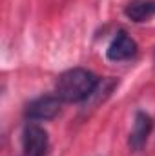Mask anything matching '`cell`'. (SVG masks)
I'll use <instances>...</instances> for the list:
<instances>
[{
  "mask_svg": "<svg viewBox=\"0 0 155 156\" xmlns=\"http://www.w3.org/2000/svg\"><path fill=\"white\" fill-rule=\"evenodd\" d=\"M99 87V76L84 67H73L57 78L55 94L62 104H80L88 100Z\"/></svg>",
  "mask_w": 155,
  "mask_h": 156,
  "instance_id": "6da1fadb",
  "label": "cell"
},
{
  "mask_svg": "<svg viewBox=\"0 0 155 156\" xmlns=\"http://www.w3.org/2000/svg\"><path fill=\"white\" fill-rule=\"evenodd\" d=\"M22 156H46L49 151V136L47 131L35 123L29 122L22 129Z\"/></svg>",
  "mask_w": 155,
  "mask_h": 156,
  "instance_id": "7a4b0ae2",
  "label": "cell"
},
{
  "mask_svg": "<svg viewBox=\"0 0 155 156\" xmlns=\"http://www.w3.org/2000/svg\"><path fill=\"white\" fill-rule=\"evenodd\" d=\"M60 107H62V100L57 94H46L31 100L26 105L24 115L31 122H47L60 113Z\"/></svg>",
  "mask_w": 155,
  "mask_h": 156,
  "instance_id": "3957f363",
  "label": "cell"
},
{
  "mask_svg": "<svg viewBox=\"0 0 155 156\" xmlns=\"http://www.w3.org/2000/svg\"><path fill=\"white\" fill-rule=\"evenodd\" d=\"M137 51H139L137 42L126 31H119L112 38L108 49H106V58L110 62H115V64L117 62H128V60H133L137 56Z\"/></svg>",
  "mask_w": 155,
  "mask_h": 156,
  "instance_id": "277c9868",
  "label": "cell"
},
{
  "mask_svg": "<svg viewBox=\"0 0 155 156\" xmlns=\"http://www.w3.org/2000/svg\"><path fill=\"white\" fill-rule=\"evenodd\" d=\"M152 131H153V118L144 111H137L135 118H133V127H131L130 136H128V147L133 153L142 151Z\"/></svg>",
  "mask_w": 155,
  "mask_h": 156,
  "instance_id": "5b68a950",
  "label": "cell"
},
{
  "mask_svg": "<svg viewBox=\"0 0 155 156\" xmlns=\"http://www.w3.org/2000/svg\"><path fill=\"white\" fill-rule=\"evenodd\" d=\"M124 15L135 24L148 22L155 16V0H130L124 5Z\"/></svg>",
  "mask_w": 155,
  "mask_h": 156,
  "instance_id": "8992f818",
  "label": "cell"
}]
</instances>
